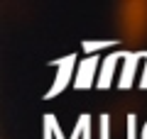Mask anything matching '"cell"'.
<instances>
[{"label":"cell","mask_w":147,"mask_h":139,"mask_svg":"<svg viewBox=\"0 0 147 139\" xmlns=\"http://www.w3.org/2000/svg\"><path fill=\"white\" fill-rule=\"evenodd\" d=\"M115 25L127 37H142L147 32V0H120L113 7Z\"/></svg>","instance_id":"cell-1"}]
</instances>
